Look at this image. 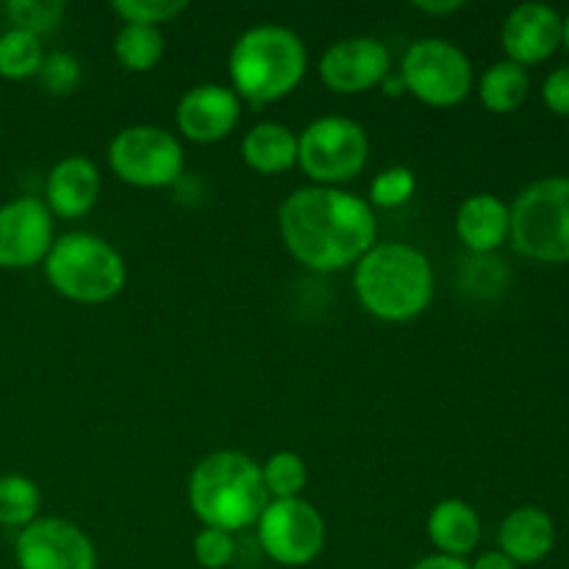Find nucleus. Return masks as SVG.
<instances>
[{
	"label": "nucleus",
	"mask_w": 569,
	"mask_h": 569,
	"mask_svg": "<svg viewBox=\"0 0 569 569\" xmlns=\"http://www.w3.org/2000/svg\"><path fill=\"white\" fill-rule=\"evenodd\" d=\"M417 11H422V14H431V17H448L453 14V11L465 9V0H415Z\"/></svg>",
	"instance_id": "2f4dec72"
},
{
	"label": "nucleus",
	"mask_w": 569,
	"mask_h": 569,
	"mask_svg": "<svg viewBox=\"0 0 569 569\" xmlns=\"http://www.w3.org/2000/svg\"><path fill=\"white\" fill-rule=\"evenodd\" d=\"M411 569H470V561L433 553V556H426V559H420L417 565H411Z\"/></svg>",
	"instance_id": "473e14b6"
},
{
	"label": "nucleus",
	"mask_w": 569,
	"mask_h": 569,
	"mask_svg": "<svg viewBox=\"0 0 569 569\" xmlns=\"http://www.w3.org/2000/svg\"><path fill=\"white\" fill-rule=\"evenodd\" d=\"M509 239L526 259L542 264L569 261V176L539 178L509 206Z\"/></svg>",
	"instance_id": "423d86ee"
},
{
	"label": "nucleus",
	"mask_w": 569,
	"mask_h": 569,
	"mask_svg": "<svg viewBox=\"0 0 569 569\" xmlns=\"http://www.w3.org/2000/svg\"><path fill=\"white\" fill-rule=\"evenodd\" d=\"M256 537L276 565L306 567L326 548L328 528L309 500H270L256 522Z\"/></svg>",
	"instance_id": "9d476101"
},
{
	"label": "nucleus",
	"mask_w": 569,
	"mask_h": 569,
	"mask_svg": "<svg viewBox=\"0 0 569 569\" xmlns=\"http://www.w3.org/2000/svg\"><path fill=\"white\" fill-rule=\"evenodd\" d=\"M417 192V176L411 167L395 164L378 172L370 183V200L367 203L372 209H400L409 203Z\"/></svg>",
	"instance_id": "bb28decb"
},
{
	"label": "nucleus",
	"mask_w": 569,
	"mask_h": 569,
	"mask_svg": "<svg viewBox=\"0 0 569 569\" xmlns=\"http://www.w3.org/2000/svg\"><path fill=\"white\" fill-rule=\"evenodd\" d=\"M44 264V278L61 298L72 303H109L126 289L128 267L109 239L89 231L56 237Z\"/></svg>",
	"instance_id": "39448f33"
},
{
	"label": "nucleus",
	"mask_w": 569,
	"mask_h": 569,
	"mask_svg": "<svg viewBox=\"0 0 569 569\" xmlns=\"http://www.w3.org/2000/svg\"><path fill=\"white\" fill-rule=\"evenodd\" d=\"M367 159L370 137L350 117H317L298 133V167L315 187H342L365 170Z\"/></svg>",
	"instance_id": "0eeeda50"
},
{
	"label": "nucleus",
	"mask_w": 569,
	"mask_h": 569,
	"mask_svg": "<svg viewBox=\"0 0 569 569\" xmlns=\"http://www.w3.org/2000/svg\"><path fill=\"white\" fill-rule=\"evenodd\" d=\"M361 309L383 322H411L433 300V267L406 242H376L353 264Z\"/></svg>",
	"instance_id": "f03ea898"
},
{
	"label": "nucleus",
	"mask_w": 569,
	"mask_h": 569,
	"mask_svg": "<svg viewBox=\"0 0 569 569\" xmlns=\"http://www.w3.org/2000/svg\"><path fill=\"white\" fill-rule=\"evenodd\" d=\"M531 92V76L526 67L503 59L487 67V72L478 81V98L492 114H511L520 109Z\"/></svg>",
	"instance_id": "412c9836"
},
{
	"label": "nucleus",
	"mask_w": 569,
	"mask_h": 569,
	"mask_svg": "<svg viewBox=\"0 0 569 569\" xmlns=\"http://www.w3.org/2000/svg\"><path fill=\"white\" fill-rule=\"evenodd\" d=\"M406 92L433 109H450L472 92V61L459 44L442 37L417 39L400 59Z\"/></svg>",
	"instance_id": "6e6552de"
},
{
	"label": "nucleus",
	"mask_w": 569,
	"mask_h": 569,
	"mask_svg": "<svg viewBox=\"0 0 569 569\" xmlns=\"http://www.w3.org/2000/svg\"><path fill=\"white\" fill-rule=\"evenodd\" d=\"M114 56L131 72L153 70L164 56V33L161 28L122 22L114 37Z\"/></svg>",
	"instance_id": "4be33fe9"
},
{
	"label": "nucleus",
	"mask_w": 569,
	"mask_h": 569,
	"mask_svg": "<svg viewBox=\"0 0 569 569\" xmlns=\"http://www.w3.org/2000/svg\"><path fill=\"white\" fill-rule=\"evenodd\" d=\"M192 553L203 569H226L237 556V539L220 528H200L194 533Z\"/></svg>",
	"instance_id": "c756f323"
},
{
	"label": "nucleus",
	"mask_w": 569,
	"mask_h": 569,
	"mask_svg": "<svg viewBox=\"0 0 569 569\" xmlns=\"http://www.w3.org/2000/svg\"><path fill=\"white\" fill-rule=\"evenodd\" d=\"M187 9V0H114V3H111V11H114L122 22L150 28H159L161 22L178 20Z\"/></svg>",
	"instance_id": "cd10ccee"
},
{
	"label": "nucleus",
	"mask_w": 569,
	"mask_h": 569,
	"mask_svg": "<svg viewBox=\"0 0 569 569\" xmlns=\"http://www.w3.org/2000/svg\"><path fill=\"white\" fill-rule=\"evenodd\" d=\"M278 231L295 261L315 272L356 264L378 242L376 209L342 187H300L278 209Z\"/></svg>",
	"instance_id": "f257e3e1"
},
{
	"label": "nucleus",
	"mask_w": 569,
	"mask_h": 569,
	"mask_svg": "<svg viewBox=\"0 0 569 569\" xmlns=\"http://www.w3.org/2000/svg\"><path fill=\"white\" fill-rule=\"evenodd\" d=\"M39 506H42V495L31 478L17 476V472L0 476V526L22 531L33 520H39Z\"/></svg>",
	"instance_id": "5701e85b"
},
{
	"label": "nucleus",
	"mask_w": 569,
	"mask_h": 569,
	"mask_svg": "<svg viewBox=\"0 0 569 569\" xmlns=\"http://www.w3.org/2000/svg\"><path fill=\"white\" fill-rule=\"evenodd\" d=\"M392 72V53L381 39L345 37L328 44L317 61V76L337 94H365Z\"/></svg>",
	"instance_id": "ddd939ff"
},
{
	"label": "nucleus",
	"mask_w": 569,
	"mask_h": 569,
	"mask_svg": "<svg viewBox=\"0 0 569 569\" xmlns=\"http://www.w3.org/2000/svg\"><path fill=\"white\" fill-rule=\"evenodd\" d=\"M383 94H389V98H398V94H403L406 92V87H403V78L400 76H392V72H389L387 78H383Z\"/></svg>",
	"instance_id": "f704fd0d"
},
{
	"label": "nucleus",
	"mask_w": 569,
	"mask_h": 569,
	"mask_svg": "<svg viewBox=\"0 0 569 569\" xmlns=\"http://www.w3.org/2000/svg\"><path fill=\"white\" fill-rule=\"evenodd\" d=\"M64 9L67 6L59 0H11L3 6V14L9 17L11 28H20L33 37H44L61 26Z\"/></svg>",
	"instance_id": "a878e982"
},
{
	"label": "nucleus",
	"mask_w": 569,
	"mask_h": 569,
	"mask_svg": "<svg viewBox=\"0 0 569 569\" xmlns=\"http://www.w3.org/2000/svg\"><path fill=\"white\" fill-rule=\"evenodd\" d=\"M261 478L270 500H292L300 498L309 483V467L300 453L292 450H278L261 465Z\"/></svg>",
	"instance_id": "393cba45"
},
{
	"label": "nucleus",
	"mask_w": 569,
	"mask_h": 569,
	"mask_svg": "<svg viewBox=\"0 0 569 569\" xmlns=\"http://www.w3.org/2000/svg\"><path fill=\"white\" fill-rule=\"evenodd\" d=\"M542 100L553 114L569 117V64L556 67L542 83Z\"/></svg>",
	"instance_id": "7c9ffc66"
},
{
	"label": "nucleus",
	"mask_w": 569,
	"mask_h": 569,
	"mask_svg": "<svg viewBox=\"0 0 569 569\" xmlns=\"http://www.w3.org/2000/svg\"><path fill=\"white\" fill-rule=\"evenodd\" d=\"M309 70V50L300 33L278 22H261L239 33L228 53V76L239 100L267 106L287 98Z\"/></svg>",
	"instance_id": "20e7f679"
},
{
	"label": "nucleus",
	"mask_w": 569,
	"mask_h": 569,
	"mask_svg": "<svg viewBox=\"0 0 569 569\" xmlns=\"http://www.w3.org/2000/svg\"><path fill=\"white\" fill-rule=\"evenodd\" d=\"M511 214L506 200L492 192H476L456 211V233L472 256H492L506 244Z\"/></svg>",
	"instance_id": "f3484780"
},
{
	"label": "nucleus",
	"mask_w": 569,
	"mask_h": 569,
	"mask_svg": "<svg viewBox=\"0 0 569 569\" xmlns=\"http://www.w3.org/2000/svg\"><path fill=\"white\" fill-rule=\"evenodd\" d=\"M242 117V100L226 83H198L178 100V131L198 144H214L231 137Z\"/></svg>",
	"instance_id": "4468645a"
},
{
	"label": "nucleus",
	"mask_w": 569,
	"mask_h": 569,
	"mask_svg": "<svg viewBox=\"0 0 569 569\" xmlns=\"http://www.w3.org/2000/svg\"><path fill=\"white\" fill-rule=\"evenodd\" d=\"M37 78L44 92L56 94V98H64V94L76 92L78 83H81V61L72 53H67V50H53V53H44Z\"/></svg>",
	"instance_id": "c85d7f7f"
},
{
	"label": "nucleus",
	"mask_w": 569,
	"mask_h": 569,
	"mask_svg": "<svg viewBox=\"0 0 569 569\" xmlns=\"http://www.w3.org/2000/svg\"><path fill=\"white\" fill-rule=\"evenodd\" d=\"M187 500L203 528L239 533L259 522L270 495L259 461L239 450H214L194 465Z\"/></svg>",
	"instance_id": "7ed1b4c3"
},
{
	"label": "nucleus",
	"mask_w": 569,
	"mask_h": 569,
	"mask_svg": "<svg viewBox=\"0 0 569 569\" xmlns=\"http://www.w3.org/2000/svg\"><path fill=\"white\" fill-rule=\"evenodd\" d=\"M561 22H565V26H561V44H565L567 53H569V14Z\"/></svg>",
	"instance_id": "c9c22d12"
},
{
	"label": "nucleus",
	"mask_w": 569,
	"mask_h": 569,
	"mask_svg": "<svg viewBox=\"0 0 569 569\" xmlns=\"http://www.w3.org/2000/svg\"><path fill=\"white\" fill-rule=\"evenodd\" d=\"M556 548V522L539 506H520L511 511L498 531V550L517 567L539 565Z\"/></svg>",
	"instance_id": "a211bd4d"
},
{
	"label": "nucleus",
	"mask_w": 569,
	"mask_h": 569,
	"mask_svg": "<svg viewBox=\"0 0 569 569\" xmlns=\"http://www.w3.org/2000/svg\"><path fill=\"white\" fill-rule=\"evenodd\" d=\"M56 217L39 198H14L0 206V270H28L48 259L56 242Z\"/></svg>",
	"instance_id": "f8f14e48"
},
{
	"label": "nucleus",
	"mask_w": 569,
	"mask_h": 569,
	"mask_svg": "<svg viewBox=\"0 0 569 569\" xmlns=\"http://www.w3.org/2000/svg\"><path fill=\"white\" fill-rule=\"evenodd\" d=\"M428 539L437 553L465 559L481 542V517L467 500H442L428 515Z\"/></svg>",
	"instance_id": "6ab92c4d"
},
{
	"label": "nucleus",
	"mask_w": 569,
	"mask_h": 569,
	"mask_svg": "<svg viewBox=\"0 0 569 569\" xmlns=\"http://www.w3.org/2000/svg\"><path fill=\"white\" fill-rule=\"evenodd\" d=\"M242 159L259 176H281L298 164V133L276 120L256 122L242 137Z\"/></svg>",
	"instance_id": "aec40b11"
},
{
	"label": "nucleus",
	"mask_w": 569,
	"mask_h": 569,
	"mask_svg": "<svg viewBox=\"0 0 569 569\" xmlns=\"http://www.w3.org/2000/svg\"><path fill=\"white\" fill-rule=\"evenodd\" d=\"M109 167L128 187H172L183 172L181 139L161 126H128L111 137Z\"/></svg>",
	"instance_id": "1a4fd4ad"
},
{
	"label": "nucleus",
	"mask_w": 569,
	"mask_h": 569,
	"mask_svg": "<svg viewBox=\"0 0 569 569\" xmlns=\"http://www.w3.org/2000/svg\"><path fill=\"white\" fill-rule=\"evenodd\" d=\"M100 170L92 159L81 153L56 161L44 181V206L61 220H81L94 209L100 198Z\"/></svg>",
	"instance_id": "dca6fc26"
},
{
	"label": "nucleus",
	"mask_w": 569,
	"mask_h": 569,
	"mask_svg": "<svg viewBox=\"0 0 569 569\" xmlns=\"http://www.w3.org/2000/svg\"><path fill=\"white\" fill-rule=\"evenodd\" d=\"M561 14L548 3H520L509 11L500 28L506 59L520 67L542 64L561 48Z\"/></svg>",
	"instance_id": "2eb2a0df"
},
{
	"label": "nucleus",
	"mask_w": 569,
	"mask_h": 569,
	"mask_svg": "<svg viewBox=\"0 0 569 569\" xmlns=\"http://www.w3.org/2000/svg\"><path fill=\"white\" fill-rule=\"evenodd\" d=\"M20 569H98V550L89 533L61 517H39L17 533Z\"/></svg>",
	"instance_id": "9b49d317"
},
{
	"label": "nucleus",
	"mask_w": 569,
	"mask_h": 569,
	"mask_svg": "<svg viewBox=\"0 0 569 569\" xmlns=\"http://www.w3.org/2000/svg\"><path fill=\"white\" fill-rule=\"evenodd\" d=\"M44 50L39 37L20 31V28H9L0 33V76L9 81H26V78H37L39 67H42Z\"/></svg>",
	"instance_id": "b1692460"
},
{
	"label": "nucleus",
	"mask_w": 569,
	"mask_h": 569,
	"mask_svg": "<svg viewBox=\"0 0 569 569\" xmlns=\"http://www.w3.org/2000/svg\"><path fill=\"white\" fill-rule=\"evenodd\" d=\"M470 569H517V565L509 556L500 553V550H487V553H481L472 561Z\"/></svg>",
	"instance_id": "72a5a7b5"
}]
</instances>
